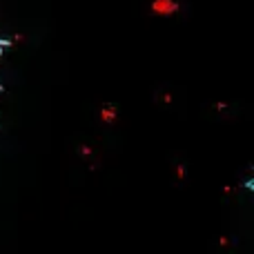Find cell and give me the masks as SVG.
Instances as JSON below:
<instances>
[{
    "mask_svg": "<svg viewBox=\"0 0 254 254\" xmlns=\"http://www.w3.org/2000/svg\"><path fill=\"white\" fill-rule=\"evenodd\" d=\"M179 11H181L179 0H152V2H149V13L158 16V18H170Z\"/></svg>",
    "mask_w": 254,
    "mask_h": 254,
    "instance_id": "6da1fadb",
    "label": "cell"
},
{
    "mask_svg": "<svg viewBox=\"0 0 254 254\" xmlns=\"http://www.w3.org/2000/svg\"><path fill=\"white\" fill-rule=\"evenodd\" d=\"M98 123L105 125V127L116 125V123H119V107L112 105V103L103 105L101 110H98Z\"/></svg>",
    "mask_w": 254,
    "mask_h": 254,
    "instance_id": "7a4b0ae2",
    "label": "cell"
},
{
    "mask_svg": "<svg viewBox=\"0 0 254 254\" xmlns=\"http://www.w3.org/2000/svg\"><path fill=\"white\" fill-rule=\"evenodd\" d=\"M161 101L165 103V105H170V103H172V94H167V92H165V94L161 96Z\"/></svg>",
    "mask_w": 254,
    "mask_h": 254,
    "instance_id": "5b68a950",
    "label": "cell"
},
{
    "mask_svg": "<svg viewBox=\"0 0 254 254\" xmlns=\"http://www.w3.org/2000/svg\"><path fill=\"white\" fill-rule=\"evenodd\" d=\"M219 243H221V248H228V246H230V239H228V237H221Z\"/></svg>",
    "mask_w": 254,
    "mask_h": 254,
    "instance_id": "8992f818",
    "label": "cell"
},
{
    "mask_svg": "<svg viewBox=\"0 0 254 254\" xmlns=\"http://www.w3.org/2000/svg\"><path fill=\"white\" fill-rule=\"evenodd\" d=\"M80 156H85V158H89V156H94V147H92V145H87V143H83V145H80Z\"/></svg>",
    "mask_w": 254,
    "mask_h": 254,
    "instance_id": "3957f363",
    "label": "cell"
},
{
    "mask_svg": "<svg viewBox=\"0 0 254 254\" xmlns=\"http://www.w3.org/2000/svg\"><path fill=\"white\" fill-rule=\"evenodd\" d=\"M174 174H176V179H179V181H185V165H183V163H179V165H176Z\"/></svg>",
    "mask_w": 254,
    "mask_h": 254,
    "instance_id": "277c9868",
    "label": "cell"
}]
</instances>
